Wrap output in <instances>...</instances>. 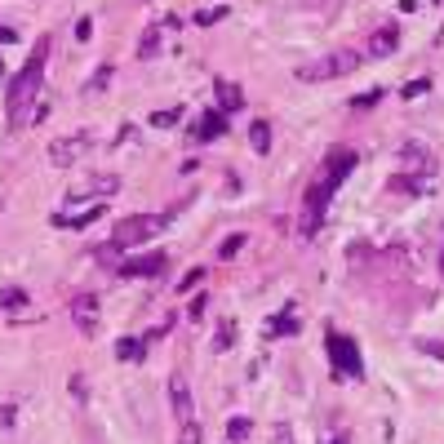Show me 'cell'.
<instances>
[{
	"label": "cell",
	"instance_id": "d6986e66",
	"mask_svg": "<svg viewBox=\"0 0 444 444\" xmlns=\"http://www.w3.org/2000/svg\"><path fill=\"white\" fill-rule=\"evenodd\" d=\"M0 307L5 311H23L27 307V289H5V294H0Z\"/></svg>",
	"mask_w": 444,
	"mask_h": 444
},
{
	"label": "cell",
	"instance_id": "7c38bea8",
	"mask_svg": "<svg viewBox=\"0 0 444 444\" xmlns=\"http://www.w3.org/2000/svg\"><path fill=\"white\" fill-rule=\"evenodd\" d=\"M285 334H294V302H285V311L267 320V338H285Z\"/></svg>",
	"mask_w": 444,
	"mask_h": 444
},
{
	"label": "cell",
	"instance_id": "9a60e30c",
	"mask_svg": "<svg viewBox=\"0 0 444 444\" xmlns=\"http://www.w3.org/2000/svg\"><path fill=\"white\" fill-rule=\"evenodd\" d=\"M160 36H165V27H147V36H143V49H138V58H156V49H160Z\"/></svg>",
	"mask_w": 444,
	"mask_h": 444
},
{
	"label": "cell",
	"instance_id": "52a82bcc",
	"mask_svg": "<svg viewBox=\"0 0 444 444\" xmlns=\"http://www.w3.org/2000/svg\"><path fill=\"white\" fill-rule=\"evenodd\" d=\"M165 267H169L165 253H147V258H129L125 267H120V276H160Z\"/></svg>",
	"mask_w": 444,
	"mask_h": 444
},
{
	"label": "cell",
	"instance_id": "4316f807",
	"mask_svg": "<svg viewBox=\"0 0 444 444\" xmlns=\"http://www.w3.org/2000/svg\"><path fill=\"white\" fill-rule=\"evenodd\" d=\"M111 80V67H102L98 75H93V80H89V89H102V84H107Z\"/></svg>",
	"mask_w": 444,
	"mask_h": 444
},
{
	"label": "cell",
	"instance_id": "484cf974",
	"mask_svg": "<svg viewBox=\"0 0 444 444\" xmlns=\"http://www.w3.org/2000/svg\"><path fill=\"white\" fill-rule=\"evenodd\" d=\"M213 347H218V351H226V347H231V320H222V329H218V342H213Z\"/></svg>",
	"mask_w": 444,
	"mask_h": 444
},
{
	"label": "cell",
	"instance_id": "e0dca14e",
	"mask_svg": "<svg viewBox=\"0 0 444 444\" xmlns=\"http://www.w3.org/2000/svg\"><path fill=\"white\" fill-rule=\"evenodd\" d=\"M218 98H222V107H226V111H231V107L240 111V107H244V93L235 89V84H218Z\"/></svg>",
	"mask_w": 444,
	"mask_h": 444
},
{
	"label": "cell",
	"instance_id": "3957f363",
	"mask_svg": "<svg viewBox=\"0 0 444 444\" xmlns=\"http://www.w3.org/2000/svg\"><path fill=\"white\" fill-rule=\"evenodd\" d=\"M156 231H165V218L160 213H138V218H125L116 226V235H111V249H134V244H147Z\"/></svg>",
	"mask_w": 444,
	"mask_h": 444
},
{
	"label": "cell",
	"instance_id": "83f0119b",
	"mask_svg": "<svg viewBox=\"0 0 444 444\" xmlns=\"http://www.w3.org/2000/svg\"><path fill=\"white\" fill-rule=\"evenodd\" d=\"M89 32H93L89 18H80V23H75V40H89Z\"/></svg>",
	"mask_w": 444,
	"mask_h": 444
},
{
	"label": "cell",
	"instance_id": "f1b7e54d",
	"mask_svg": "<svg viewBox=\"0 0 444 444\" xmlns=\"http://www.w3.org/2000/svg\"><path fill=\"white\" fill-rule=\"evenodd\" d=\"M329 444H342V440H329Z\"/></svg>",
	"mask_w": 444,
	"mask_h": 444
},
{
	"label": "cell",
	"instance_id": "ffe728a7",
	"mask_svg": "<svg viewBox=\"0 0 444 444\" xmlns=\"http://www.w3.org/2000/svg\"><path fill=\"white\" fill-rule=\"evenodd\" d=\"M178 444H200V427H196V422H183V436H178Z\"/></svg>",
	"mask_w": 444,
	"mask_h": 444
},
{
	"label": "cell",
	"instance_id": "8fae6325",
	"mask_svg": "<svg viewBox=\"0 0 444 444\" xmlns=\"http://www.w3.org/2000/svg\"><path fill=\"white\" fill-rule=\"evenodd\" d=\"M102 218V205H89V209H80V213H58V226H89V222H98Z\"/></svg>",
	"mask_w": 444,
	"mask_h": 444
},
{
	"label": "cell",
	"instance_id": "7a4b0ae2",
	"mask_svg": "<svg viewBox=\"0 0 444 444\" xmlns=\"http://www.w3.org/2000/svg\"><path fill=\"white\" fill-rule=\"evenodd\" d=\"M45 62H49V36H40L32 49V58L23 62V71L9 80V120L18 125H27V107H32L36 89H40V75H45Z\"/></svg>",
	"mask_w": 444,
	"mask_h": 444
},
{
	"label": "cell",
	"instance_id": "d4e9b609",
	"mask_svg": "<svg viewBox=\"0 0 444 444\" xmlns=\"http://www.w3.org/2000/svg\"><path fill=\"white\" fill-rule=\"evenodd\" d=\"M431 89V80H409L404 84V98H418V93H427Z\"/></svg>",
	"mask_w": 444,
	"mask_h": 444
},
{
	"label": "cell",
	"instance_id": "2e32d148",
	"mask_svg": "<svg viewBox=\"0 0 444 444\" xmlns=\"http://www.w3.org/2000/svg\"><path fill=\"white\" fill-rule=\"evenodd\" d=\"M373 49H377V58H386V54L395 49V27H382V32L373 36Z\"/></svg>",
	"mask_w": 444,
	"mask_h": 444
},
{
	"label": "cell",
	"instance_id": "ac0fdd59",
	"mask_svg": "<svg viewBox=\"0 0 444 444\" xmlns=\"http://www.w3.org/2000/svg\"><path fill=\"white\" fill-rule=\"evenodd\" d=\"M249 431H253V422L249 418H231V422H226V440H249Z\"/></svg>",
	"mask_w": 444,
	"mask_h": 444
},
{
	"label": "cell",
	"instance_id": "603a6c76",
	"mask_svg": "<svg viewBox=\"0 0 444 444\" xmlns=\"http://www.w3.org/2000/svg\"><path fill=\"white\" fill-rule=\"evenodd\" d=\"M418 347L427 355H436V360H444V342H431V338H418Z\"/></svg>",
	"mask_w": 444,
	"mask_h": 444
},
{
	"label": "cell",
	"instance_id": "5bb4252c",
	"mask_svg": "<svg viewBox=\"0 0 444 444\" xmlns=\"http://www.w3.org/2000/svg\"><path fill=\"white\" fill-rule=\"evenodd\" d=\"M116 355H120V360H143V338H120Z\"/></svg>",
	"mask_w": 444,
	"mask_h": 444
},
{
	"label": "cell",
	"instance_id": "277c9868",
	"mask_svg": "<svg viewBox=\"0 0 444 444\" xmlns=\"http://www.w3.org/2000/svg\"><path fill=\"white\" fill-rule=\"evenodd\" d=\"M329 355H334V369L338 377H360L364 364H360V347H355V338L338 334V329H329Z\"/></svg>",
	"mask_w": 444,
	"mask_h": 444
},
{
	"label": "cell",
	"instance_id": "44dd1931",
	"mask_svg": "<svg viewBox=\"0 0 444 444\" xmlns=\"http://www.w3.org/2000/svg\"><path fill=\"white\" fill-rule=\"evenodd\" d=\"M218 18H226V9H205V14H196V23H200V27H213Z\"/></svg>",
	"mask_w": 444,
	"mask_h": 444
},
{
	"label": "cell",
	"instance_id": "9c48e42d",
	"mask_svg": "<svg viewBox=\"0 0 444 444\" xmlns=\"http://www.w3.org/2000/svg\"><path fill=\"white\" fill-rule=\"evenodd\" d=\"M226 134V116L222 111H205L200 120H196V138L200 143H213V138H222Z\"/></svg>",
	"mask_w": 444,
	"mask_h": 444
},
{
	"label": "cell",
	"instance_id": "8992f818",
	"mask_svg": "<svg viewBox=\"0 0 444 444\" xmlns=\"http://www.w3.org/2000/svg\"><path fill=\"white\" fill-rule=\"evenodd\" d=\"M84 147H89V134H71V138H58L49 147V156H54V165H75L84 156Z\"/></svg>",
	"mask_w": 444,
	"mask_h": 444
},
{
	"label": "cell",
	"instance_id": "ba28073f",
	"mask_svg": "<svg viewBox=\"0 0 444 444\" xmlns=\"http://www.w3.org/2000/svg\"><path fill=\"white\" fill-rule=\"evenodd\" d=\"M169 400H174V413H178V418L191 422V391H187V377L183 373L169 377Z\"/></svg>",
	"mask_w": 444,
	"mask_h": 444
},
{
	"label": "cell",
	"instance_id": "5b68a950",
	"mask_svg": "<svg viewBox=\"0 0 444 444\" xmlns=\"http://www.w3.org/2000/svg\"><path fill=\"white\" fill-rule=\"evenodd\" d=\"M360 67V54H329V58H320V62H307V67H298V80H334V75H347V71H355Z\"/></svg>",
	"mask_w": 444,
	"mask_h": 444
},
{
	"label": "cell",
	"instance_id": "7402d4cb",
	"mask_svg": "<svg viewBox=\"0 0 444 444\" xmlns=\"http://www.w3.org/2000/svg\"><path fill=\"white\" fill-rule=\"evenodd\" d=\"M240 249H244V235H231V240H222L218 253H222V258H231V253H240Z\"/></svg>",
	"mask_w": 444,
	"mask_h": 444
},
{
	"label": "cell",
	"instance_id": "cb8c5ba5",
	"mask_svg": "<svg viewBox=\"0 0 444 444\" xmlns=\"http://www.w3.org/2000/svg\"><path fill=\"white\" fill-rule=\"evenodd\" d=\"M178 116H183V111H178V107H174V111H156V116H151V125H160V129H165V125H174Z\"/></svg>",
	"mask_w": 444,
	"mask_h": 444
},
{
	"label": "cell",
	"instance_id": "4fadbf2b",
	"mask_svg": "<svg viewBox=\"0 0 444 444\" xmlns=\"http://www.w3.org/2000/svg\"><path fill=\"white\" fill-rule=\"evenodd\" d=\"M249 143H253L258 156H267V151H271V125H267V120H253V125H249Z\"/></svg>",
	"mask_w": 444,
	"mask_h": 444
},
{
	"label": "cell",
	"instance_id": "30bf717a",
	"mask_svg": "<svg viewBox=\"0 0 444 444\" xmlns=\"http://www.w3.org/2000/svg\"><path fill=\"white\" fill-rule=\"evenodd\" d=\"M71 316H75V325H80V334H93V325H98V302L93 298H75Z\"/></svg>",
	"mask_w": 444,
	"mask_h": 444
},
{
	"label": "cell",
	"instance_id": "6da1fadb",
	"mask_svg": "<svg viewBox=\"0 0 444 444\" xmlns=\"http://www.w3.org/2000/svg\"><path fill=\"white\" fill-rule=\"evenodd\" d=\"M355 169V151H347V147H334L325 156V169L316 174V183H307V196H302V231L307 235H316V226L325 222V209H329V200H334V191L342 187V178Z\"/></svg>",
	"mask_w": 444,
	"mask_h": 444
}]
</instances>
